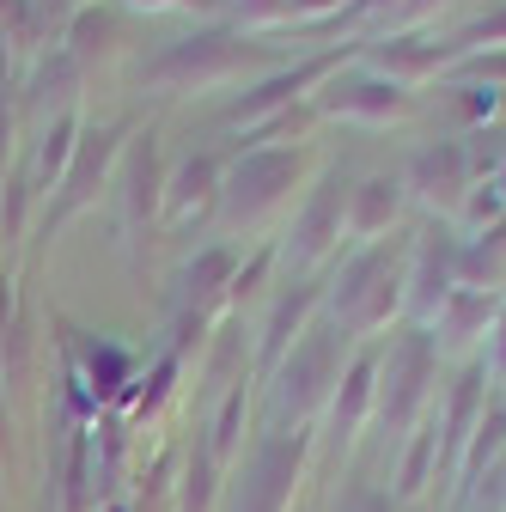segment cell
I'll return each mask as SVG.
<instances>
[{
  "label": "cell",
  "instance_id": "6da1fadb",
  "mask_svg": "<svg viewBox=\"0 0 506 512\" xmlns=\"http://www.w3.org/2000/svg\"><path fill=\"white\" fill-rule=\"evenodd\" d=\"M122 147H129V122H104V128H80V147H74V165L68 177L55 183V196L43 202V238L61 232L74 214H86L98 202V189L110 183V171L122 165Z\"/></svg>",
  "mask_w": 506,
  "mask_h": 512
},
{
  "label": "cell",
  "instance_id": "7a4b0ae2",
  "mask_svg": "<svg viewBox=\"0 0 506 512\" xmlns=\"http://www.w3.org/2000/svg\"><path fill=\"white\" fill-rule=\"evenodd\" d=\"M397 299H403V281H397V256L385 244L360 250L342 269V281H336V317H342V330H360V336L378 330V324H391Z\"/></svg>",
  "mask_w": 506,
  "mask_h": 512
},
{
  "label": "cell",
  "instance_id": "3957f363",
  "mask_svg": "<svg viewBox=\"0 0 506 512\" xmlns=\"http://www.w3.org/2000/svg\"><path fill=\"white\" fill-rule=\"evenodd\" d=\"M330 384H342V354H336V330H305L293 342V354L281 360V378H275V403L281 415H311Z\"/></svg>",
  "mask_w": 506,
  "mask_h": 512
},
{
  "label": "cell",
  "instance_id": "277c9868",
  "mask_svg": "<svg viewBox=\"0 0 506 512\" xmlns=\"http://www.w3.org/2000/svg\"><path fill=\"white\" fill-rule=\"evenodd\" d=\"M293 171H299L293 153H275V147L244 153V159L232 165V177L220 183V208H226V220H232V226H250L257 214H269V208L281 202V189L293 183Z\"/></svg>",
  "mask_w": 506,
  "mask_h": 512
},
{
  "label": "cell",
  "instance_id": "5b68a950",
  "mask_svg": "<svg viewBox=\"0 0 506 512\" xmlns=\"http://www.w3.org/2000/svg\"><path fill=\"white\" fill-rule=\"evenodd\" d=\"M244 55H250V49H244L238 37H220V31L183 37V43H171L153 68H147V80H153V86H171V92H189V86H208V80L232 74Z\"/></svg>",
  "mask_w": 506,
  "mask_h": 512
},
{
  "label": "cell",
  "instance_id": "8992f818",
  "mask_svg": "<svg viewBox=\"0 0 506 512\" xmlns=\"http://www.w3.org/2000/svg\"><path fill=\"white\" fill-rule=\"evenodd\" d=\"M165 202V177H159V147L153 135H135L122 147V177H116V208H122V232L129 238H147L153 214Z\"/></svg>",
  "mask_w": 506,
  "mask_h": 512
},
{
  "label": "cell",
  "instance_id": "52a82bcc",
  "mask_svg": "<svg viewBox=\"0 0 506 512\" xmlns=\"http://www.w3.org/2000/svg\"><path fill=\"white\" fill-rule=\"evenodd\" d=\"M427 384H433V336H409L391 348V366H385V391H378V409H385L391 427H409L427 403Z\"/></svg>",
  "mask_w": 506,
  "mask_h": 512
},
{
  "label": "cell",
  "instance_id": "ba28073f",
  "mask_svg": "<svg viewBox=\"0 0 506 512\" xmlns=\"http://www.w3.org/2000/svg\"><path fill=\"white\" fill-rule=\"evenodd\" d=\"M74 104H80V68H74V55L68 49H43L31 61L25 92H19V122L43 128L55 116H74Z\"/></svg>",
  "mask_w": 506,
  "mask_h": 512
},
{
  "label": "cell",
  "instance_id": "9c48e42d",
  "mask_svg": "<svg viewBox=\"0 0 506 512\" xmlns=\"http://www.w3.org/2000/svg\"><path fill=\"white\" fill-rule=\"evenodd\" d=\"M342 208H348V183L342 177H324V189L311 196V208L299 214L293 238H287V256L293 263H318V256L342 238Z\"/></svg>",
  "mask_w": 506,
  "mask_h": 512
},
{
  "label": "cell",
  "instance_id": "30bf717a",
  "mask_svg": "<svg viewBox=\"0 0 506 512\" xmlns=\"http://www.w3.org/2000/svg\"><path fill=\"white\" fill-rule=\"evenodd\" d=\"M299 458H305V439H263L257 452V470L244 482V512H287V488L299 476Z\"/></svg>",
  "mask_w": 506,
  "mask_h": 512
},
{
  "label": "cell",
  "instance_id": "8fae6325",
  "mask_svg": "<svg viewBox=\"0 0 506 512\" xmlns=\"http://www.w3.org/2000/svg\"><path fill=\"white\" fill-rule=\"evenodd\" d=\"M74 147H80V116H55V122L31 128V153H25L19 165H25V177L37 183V196H43V202L55 196V183L68 177Z\"/></svg>",
  "mask_w": 506,
  "mask_h": 512
},
{
  "label": "cell",
  "instance_id": "7c38bea8",
  "mask_svg": "<svg viewBox=\"0 0 506 512\" xmlns=\"http://www.w3.org/2000/svg\"><path fill=\"white\" fill-rule=\"evenodd\" d=\"M409 183L421 189V196H427L433 208H452V202L464 196V189H470V153H464L458 141H446V147H427V153L415 159Z\"/></svg>",
  "mask_w": 506,
  "mask_h": 512
},
{
  "label": "cell",
  "instance_id": "4fadbf2b",
  "mask_svg": "<svg viewBox=\"0 0 506 512\" xmlns=\"http://www.w3.org/2000/svg\"><path fill=\"white\" fill-rule=\"evenodd\" d=\"M61 49L74 55V68L86 74L92 61H104L116 49V13L110 7H80L68 25H61Z\"/></svg>",
  "mask_w": 506,
  "mask_h": 512
},
{
  "label": "cell",
  "instance_id": "5bb4252c",
  "mask_svg": "<svg viewBox=\"0 0 506 512\" xmlns=\"http://www.w3.org/2000/svg\"><path fill=\"white\" fill-rule=\"evenodd\" d=\"M378 360L372 354H360L348 372H342V391H336V403H330V427H336V439H354V427L366 421V409L378 403Z\"/></svg>",
  "mask_w": 506,
  "mask_h": 512
},
{
  "label": "cell",
  "instance_id": "9a60e30c",
  "mask_svg": "<svg viewBox=\"0 0 506 512\" xmlns=\"http://www.w3.org/2000/svg\"><path fill=\"white\" fill-rule=\"evenodd\" d=\"M324 110L385 122V116L409 110V98H403V86H397V80H354V86H342V80H336V86H330V98H324Z\"/></svg>",
  "mask_w": 506,
  "mask_h": 512
},
{
  "label": "cell",
  "instance_id": "2e32d148",
  "mask_svg": "<svg viewBox=\"0 0 506 512\" xmlns=\"http://www.w3.org/2000/svg\"><path fill=\"white\" fill-rule=\"evenodd\" d=\"M452 299V244H433V232H427V244H421V269H415V293H409V305H415V317H433L439 305Z\"/></svg>",
  "mask_w": 506,
  "mask_h": 512
},
{
  "label": "cell",
  "instance_id": "e0dca14e",
  "mask_svg": "<svg viewBox=\"0 0 506 512\" xmlns=\"http://www.w3.org/2000/svg\"><path fill=\"white\" fill-rule=\"evenodd\" d=\"M311 305H318V293H311V287H293V293H281V299H275V311H269V336H263V360H269V366H275L299 336H305Z\"/></svg>",
  "mask_w": 506,
  "mask_h": 512
},
{
  "label": "cell",
  "instance_id": "ac0fdd59",
  "mask_svg": "<svg viewBox=\"0 0 506 512\" xmlns=\"http://www.w3.org/2000/svg\"><path fill=\"white\" fill-rule=\"evenodd\" d=\"M214 189H220V171H214V159H189V165L171 177V189H165V208H171V220H189L196 208H208V202H214Z\"/></svg>",
  "mask_w": 506,
  "mask_h": 512
},
{
  "label": "cell",
  "instance_id": "d6986e66",
  "mask_svg": "<svg viewBox=\"0 0 506 512\" xmlns=\"http://www.w3.org/2000/svg\"><path fill=\"white\" fill-rule=\"evenodd\" d=\"M397 202H403V183H397V177H366V183L354 189V214H348V226L372 238L378 226L397 214Z\"/></svg>",
  "mask_w": 506,
  "mask_h": 512
},
{
  "label": "cell",
  "instance_id": "ffe728a7",
  "mask_svg": "<svg viewBox=\"0 0 506 512\" xmlns=\"http://www.w3.org/2000/svg\"><path fill=\"white\" fill-rule=\"evenodd\" d=\"M220 287H232V250L226 244H208L196 263H189V275H183V311L189 305L202 311V299H214Z\"/></svg>",
  "mask_w": 506,
  "mask_h": 512
},
{
  "label": "cell",
  "instance_id": "44dd1931",
  "mask_svg": "<svg viewBox=\"0 0 506 512\" xmlns=\"http://www.w3.org/2000/svg\"><path fill=\"white\" fill-rule=\"evenodd\" d=\"M31 202H37V183L25 177V165H13V171H7V183H0V238H7V244H19Z\"/></svg>",
  "mask_w": 506,
  "mask_h": 512
},
{
  "label": "cell",
  "instance_id": "7402d4cb",
  "mask_svg": "<svg viewBox=\"0 0 506 512\" xmlns=\"http://www.w3.org/2000/svg\"><path fill=\"white\" fill-rule=\"evenodd\" d=\"M476 391H482V366H470V372L458 378V391H452L446 433H439V445H446V452H458V445L470 439V421H476Z\"/></svg>",
  "mask_w": 506,
  "mask_h": 512
},
{
  "label": "cell",
  "instance_id": "603a6c76",
  "mask_svg": "<svg viewBox=\"0 0 506 512\" xmlns=\"http://www.w3.org/2000/svg\"><path fill=\"white\" fill-rule=\"evenodd\" d=\"M214 506V452L196 445V458L183 464V488H177V512H208Z\"/></svg>",
  "mask_w": 506,
  "mask_h": 512
},
{
  "label": "cell",
  "instance_id": "cb8c5ba5",
  "mask_svg": "<svg viewBox=\"0 0 506 512\" xmlns=\"http://www.w3.org/2000/svg\"><path fill=\"white\" fill-rule=\"evenodd\" d=\"M19 92L7 80V61H0V183H7V171L19 165Z\"/></svg>",
  "mask_w": 506,
  "mask_h": 512
},
{
  "label": "cell",
  "instance_id": "d4e9b609",
  "mask_svg": "<svg viewBox=\"0 0 506 512\" xmlns=\"http://www.w3.org/2000/svg\"><path fill=\"white\" fill-rule=\"evenodd\" d=\"M433 452H439V427L415 433V445H409V458H403V476H397V488H403V494H415V488L427 482V470H433Z\"/></svg>",
  "mask_w": 506,
  "mask_h": 512
},
{
  "label": "cell",
  "instance_id": "484cf974",
  "mask_svg": "<svg viewBox=\"0 0 506 512\" xmlns=\"http://www.w3.org/2000/svg\"><path fill=\"white\" fill-rule=\"evenodd\" d=\"M238 421H244V391H232V397L220 403V415H214V439H208L214 464H220V458H232V445H238Z\"/></svg>",
  "mask_w": 506,
  "mask_h": 512
},
{
  "label": "cell",
  "instance_id": "4316f807",
  "mask_svg": "<svg viewBox=\"0 0 506 512\" xmlns=\"http://www.w3.org/2000/svg\"><path fill=\"white\" fill-rule=\"evenodd\" d=\"M342 512H391V500H385V494H372V488H354V494L342 500Z\"/></svg>",
  "mask_w": 506,
  "mask_h": 512
},
{
  "label": "cell",
  "instance_id": "83f0119b",
  "mask_svg": "<svg viewBox=\"0 0 506 512\" xmlns=\"http://www.w3.org/2000/svg\"><path fill=\"white\" fill-rule=\"evenodd\" d=\"M135 7H147V13H165V7H202V0H135Z\"/></svg>",
  "mask_w": 506,
  "mask_h": 512
},
{
  "label": "cell",
  "instance_id": "f1b7e54d",
  "mask_svg": "<svg viewBox=\"0 0 506 512\" xmlns=\"http://www.w3.org/2000/svg\"><path fill=\"white\" fill-rule=\"evenodd\" d=\"M494 366H506V324H500V342H494V354H488Z\"/></svg>",
  "mask_w": 506,
  "mask_h": 512
},
{
  "label": "cell",
  "instance_id": "f546056e",
  "mask_svg": "<svg viewBox=\"0 0 506 512\" xmlns=\"http://www.w3.org/2000/svg\"><path fill=\"white\" fill-rule=\"evenodd\" d=\"M37 512H55V500H49V494H43V506H37Z\"/></svg>",
  "mask_w": 506,
  "mask_h": 512
},
{
  "label": "cell",
  "instance_id": "4dcf8cb0",
  "mask_svg": "<svg viewBox=\"0 0 506 512\" xmlns=\"http://www.w3.org/2000/svg\"><path fill=\"white\" fill-rule=\"evenodd\" d=\"M0 512H7V488H0Z\"/></svg>",
  "mask_w": 506,
  "mask_h": 512
}]
</instances>
